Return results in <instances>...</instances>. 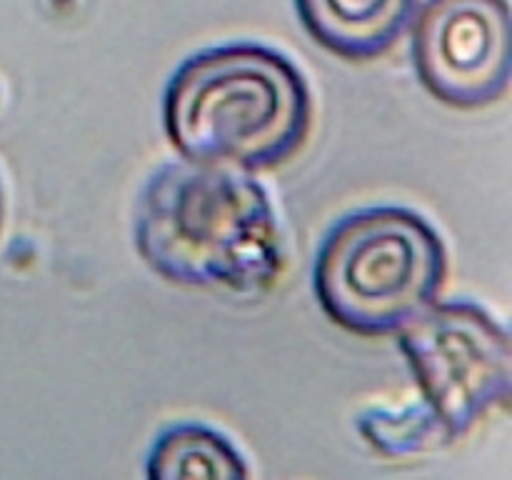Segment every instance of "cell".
<instances>
[{
    "label": "cell",
    "instance_id": "1",
    "mask_svg": "<svg viewBox=\"0 0 512 480\" xmlns=\"http://www.w3.org/2000/svg\"><path fill=\"white\" fill-rule=\"evenodd\" d=\"M135 248L175 285L258 295L278 283L285 245L270 195L250 170L170 160L135 205Z\"/></svg>",
    "mask_w": 512,
    "mask_h": 480
},
{
    "label": "cell",
    "instance_id": "2",
    "mask_svg": "<svg viewBox=\"0 0 512 480\" xmlns=\"http://www.w3.org/2000/svg\"><path fill=\"white\" fill-rule=\"evenodd\" d=\"M313 125L305 75L288 55L230 43L190 55L163 95V128L180 158L268 170L303 148Z\"/></svg>",
    "mask_w": 512,
    "mask_h": 480
},
{
    "label": "cell",
    "instance_id": "3",
    "mask_svg": "<svg viewBox=\"0 0 512 480\" xmlns=\"http://www.w3.org/2000/svg\"><path fill=\"white\" fill-rule=\"evenodd\" d=\"M448 250L438 230L403 205L355 210L315 255L313 290L323 313L365 338L395 335L440 298Z\"/></svg>",
    "mask_w": 512,
    "mask_h": 480
},
{
    "label": "cell",
    "instance_id": "4",
    "mask_svg": "<svg viewBox=\"0 0 512 480\" xmlns=\"http://www.w3.org/2000/svg\"><path fill=\"white\" fill-rule=\"evenodd\" d=\"M395 335L423 403L453 443L495 408H508L510 333L478 303L435 300Z\"/></svg>",
    "mask_w": 512,
    "mask_h": 480
},
{
    "label": "cell",
    "instance_id": "5",
    "mask_svg": "<svg viewBox=\"0 0 512 480\" xmlns=\"http://www.w3.org/2000/svg\"><path fill=\"white\" fill-rule=\"evenodd\" d=\"M410 58L438 103L478 110L510 88L508 0H425L410 23Z\"/></svg>",
    "mask_w": 512,
    "mask_h": 480
},
{
    "label": "cell",
    "instance_id": "6",
    "mask_svg": "<svg viewBox=\"0 0 512 480\" xmlns=\"http://www.w3.org/2000/svg\"><path fill=\"white\" fill-rule=\"evenodd\" d=\"M420 0H295L305 33L343 60H373L410 30Z\"/></svg>",
    "mask_w": 512,
    "mask_h": 480
},
{
    "label": "cell",
    "instance_id": "7",
    "mask_svg": "<svg viewBox=\"0 0 512 480\" xmlns=\"http://www.w3.org/2000/svg\"><path fill=\"white\" fill-rule=\"evenodd\" d=\"M148 478H248L243 453L218 430L198 423H180L163 430L148 453Z\"/></svg>",
    "mask_w": 512,
    "mask_h": 480
},
{
    "label": "cell",
    "instance_id": "8",
    "mask_svg": "<svg viewBox=\"0 0 512 480\" xmlns=\"http://www.w3.org/2000/svg\"><path fill=\"white\" fill-rule=\"evenodd\" d=\"M358 430L378 453L390 455V458L418 455L453 443L448 430L440 425V420L425 403L405 408L400 413L370 410L358 420Z\"/></svg>",
    "mask_w": 512,
    "mask_h": 480
},
{
    "label": "cell",
    "instance_id": "9",
    "mask_svg": "<svg viewBox=\"0 0 512 480\" xmlns=\"http://www.w3.org/2000/svg\"><path fill=\"white\" fill-rule=\"evenodd\" d=\"M0 218H3V195H0Z\"/></svg>",
    "mask_w": 512,
    "mask_h": 480
}]
</instances>
